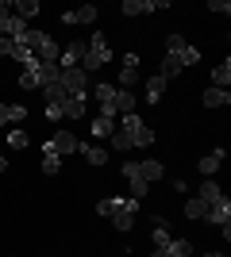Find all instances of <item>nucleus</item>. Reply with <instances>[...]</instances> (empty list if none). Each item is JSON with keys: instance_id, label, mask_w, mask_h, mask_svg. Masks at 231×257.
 Segmentation results:
<instances>
[{"instance_id": "nucleus-1", "label": "nucleus", "mask_w": 231, "mask_h": 257, "mask_svg": "<svg viewBox=\"0 0 231 257\" xmlns=\"http://www.w3.org/2000/svg\"><path fill=\"white\" fill-rule=\"evenodd\" d=\"M97 215L112 219V226H116V230H131L135 215H139V200H123V196L100 200V204H97Z\"/></svg>"}, {"instance_id": "nucleus-2", "label": "nucleus", "mask_w": 231, "mask_h": 257, "mask_svg": "<svg viewBox=\"0 0 231 257\" xmlns=\"http://www.w3.org/2000/svg\"><path fill=\"white\" fill-rule=\"evenodd\" d=\"M112 62V46H108V39L104 35H93V39H85V58H81V69L85 73H97L100 65H108Z\"/></svg>"}, {"instance_id": "nucleus-3", "label": "nucleus", "mask_w": 231, "mask_h": 257, "mask_svg": "<svg viewBox=\"0 0 231 257\" xmlns=\"http://www.w3.org/2000/svg\"><path fill=\"white\" fill-rule=\"evenodd\" d=\"M58 85L66 88V96H89V73L77 65V69H62Z\"/></svg>"}, {"instance_id": "nucleus-4", "label": "nucleus", "mask_w": 231, "mask_h": 257, "mask_svg": "<svg viewBox=\"0 0 231 257\" xmlns=\"http://www.w3.org/2000/svg\"><path fill=\"white\" fill-rule=\"evenodd\" d=\"M43 146H46L50 154H58V158H69V154H77L81 139H77V135H69V131H54V135H50Z\"/></svg>"}, {"instance_id": "nucleus-5", "label": "nucleus", "mask_w": 231, "mask_h": 257, "mask_svg": "<svg viewBox=\"0 0 231 257\" xmlns=\"http://www.w3.org/2000/svg\"><path fill=\"white\" fill-rule=\"evenodd\" d=\"M27 31H31V27L12 16V4L0 0V39H20V35H27Z\"/></svg>"}, {"instance_id": "nucleus-6", "label": "nucleus", "mask_w": 231, "mask_h": 257, "mask_svg": "<svg viewBox=\"0 0 231 257\" xmlns=\"http://www.w3.org/2000/svg\"><path fill=\"white\" fill-rule=\"evenodd\" d=\"M212 226H220L223 230V238H231V200L223 196V200H216V204L208 207V215H204Z\"/></svg>"}, {"instance_id": "nucleus-7", "label": "nucleus", "mask_w": 231, "mask_h": 257, "mask_svg": "<svg viewBox=\"0 0 231 257\" xmlns=\"http://www.w3.org/2000/svg\"><path fill=\"white\" fill-rule=\"evenodd\" d=\"M93 96H97V104H100V115L116 119V107H112V100H116V85H104V81H97V85H93Z\"/></svg>"}, {"instance_id": "nucleus-8", "label": "nucleus", "mask_w": 231, "mask_h": 257, "mask_svg": "<svg viewBox=\"0 0 231 257\" xmlns=\"http://www.w3.org/2000/svg\"><path fill=\"white\" fill-rule=\"evenodd\" d=\"M170 0H123V16H146V12H166Z\"/></svg>"}, {"instance_id": "nucleus-9", "label": "nucleus", "mask_w": 231, "mask_h": 257, "mask_svg": "<svg viewBox=\"0 0 231 257\" xmlns=\"http://www.w3.org/2000/svg\"><path fill=\"white\" fill-rule=\"evenodd\" d=\"M27 73L35 77V85H39V88H46V85H54L58 77H62V69H58V62H39L35 69H27Z\"/></svg>"}, {"instance_id": "nucleus-10", "label": "nucleus", "mask_w": 231, "mask_h": 257, "mask_svg": "<svg viewBox=\"0 0 231 257\" xmlns=\"http://www.w3.org/2000/svg\"><path fill=\"white\" fill-rule=\"evenodd\" d=\"M220 165H223V146H216L212 154H204V158H200L197 169H200V177H204V181H212V173L220 169Z\"/></svg>"}, {"instance_id": "nucleus-11", "label": "nucleus", "mask_w": 231, "mask_h": 257, "mask_svg": "<svg viewBox=\"0 0 231 257\" xmlns=\"http://www.w3.org/2000/svg\"><path fill=\"white\" fill-rule=\"evenodd\" d=\"M77 154H81L89 165H104V161H108V150H104V146H97V142H81V146H77Z\"/></svg>"}, {"instance_id": "nucleus-12", "label": "nucleus", "mask_w": 231, "mask_h": 257, "mask_svg": "<svg viewBox=\"0 0 231 257\" xmlns=\"http://www.w3.org/2000/svg\"><path fill=\"white\" fill-rule=\"evenodd\" d=\"M162 169H166L162 161H135V177H139V181H146V184L158 181V177H162Z\"/></svg>"}, {"instance_id": "nucleus-13", "label": "nucleus", "mask_w": 231, "mask_h": 257, "mask_svg": "<svg viewBox=\"0 0 231 257\" xmlns=\"http://www.w3.org/2000/svg\"><path fill=\"white\" fill-rule=\"evenodd\" d=\"M200 104H204V107H227L231 104V92H227V88H204V96H200Z\"/></svg>"}, {"instance_id": "nucleus-14", "label": "nucleus", "mask_w": 231, "mask_h": 257, "mask_svg": "<svg viewBox=\"0 0 231 257\" xmlns=\"http://www.w3.org/2000/svg\"><path fill=\"white\" fill-rule=\"evenodd\" d=\"M112 131H116V119H108V115H97L93 119V127H89V135H93V139H112Z\"/></svg>"}, {"instance_id": "nucleus-15", "label": "nucleus", "mask_w": 231, "mask_h": 257, "mask_svg": "<svg viewBox=\"0 0 231 257\" xmlns=\"http://www.w3.org/2000/svg\"><path fill=\"white\" fill-rule=\"evenodd\" d=\"M197 200H200V204H216V200H223V188H220V184H216V181H204V184H200V188H197Z\"/></svg>"}, {"instance_id": "nucleus-16", "label": "nucleus", "mask_w": 231, "mask_h": 257, "mask_svg": "<svg viewBox=\"0 0 231 257\" xmlns=\"http://www.w3.org/2000/svg\"><path fill=\"white\" fill-rule=\"evenodd\" d=\"M12 12H16V20L31 23L35 16H39V0H16V4H12Z\"/></svg>"}, {"instance_id": "nucleus-17", "label": "nucleus", "mask_w": 231, "mask_h": 257, "mask_svg": "<svg viewBox=\"0 0 231 257\" xmlns=\"http://www.w3.org/2000/svg\"><path fill=\"white\" fill-rule=\"evenodd\" d=\"M112 107H116V111H123V115H127V111H135V92H131V88H116Z\"/></svg>"}, {"instance_id": "nucleus-18", "label": "nucleus", "mask_w": 231, "mask_h": 257, "mask_svg": "<svg viewBox=\"0 0 231 257\" xmlns=\"http://www.w3.org/2000/svg\"><path fill=\"white\" fill-rule=\"evenodd\" d=\"M162 92H166V81L158 73L146 81V104H162Z\"/></svg>"}, {"instance_id": "nucleus-19", "label": "nucleus", "mask_w": 231, "mask_h": 257, "mask_svg": "<svg viewBox=\"0 0 231 257\" xmlns=\"http://www.w3.org/2000/svg\"><path fill=\"white\" fill-rule=\"evenodd\" d=\"M227 81H231V62L223 58V62L212 69V88H227Z\"/></svg>"}, {"instance_id": "nucleus-20", "label": "nucleus", "mask_w": 231, "mask_h": 257, "mask_svg": "<svg viewBox=\"0 0 231 257\" xmlns=\"http://www.w3.org/2000/svg\"><path fill=\"white\" fill-rule=\"evenodd\" d=\"M62 115L81 119V115H85V96H66V104H62Z\"/></svg>"}, {"instance_id": "nucleus-21", "label": "nucleus", "mask_w": 231, "mask_h": 257, "mask_svg": "<svg viewBox=\"0 0 231 257\" xmlns=\"http://www.w3.org/2000/svg\"><path fill=\"white\" fill-rule=\"evenodd\" d=\"M8 146L12 150H27V146H31V135H27L23 127H12L8 131Z\"/></svg>"}, {"instance_id": "nucleus-22", "label": "nucleus", "mask_w": 231, "mask_h": 257, "mask_svg": "<svg viewBox=\"0 0 231 257\" xmlns=\"http://www.w3.org/2000/svg\"><path fill=\"white\" fill-rule=\"evenodd\" d=\"M170 238H174V234H170V223H166V219H154V246L166 249V246H170Z\"/></svg>"}, {"instance_id": "nucleus-23", "label": "nucleus", "mask_w": 231, "mask_h": 257, "mask_svg": "<svg viewBox=\"0 0 231 257\" xmlns=\"http://www.w3.org/2000/svg\"><path fill=\"white\" fill-rule=\"evenodd\" d=\"M177 73H181V62H177L174 54H166V62H162V69H158V77H162L166 85H170V81H174Z\"/></svg>"}, {"instance_id": "nucleus-24", "label": "nucleus", "mask_w": 231, "mask_h": 257, "mask_svg": "<svg viewBox=\"0 0 231 257\" xmlns=\"http://www.w3.org/2000/svg\"><path fill=\"white\" fill-rule=\"evenodd\" d=\"M43 96H46V104L62 107V104H66V88H62V85L54 81V85H46V88H43Z\"/></svg>"}, {"instance_id": "nucleus-25", "label": "nucleus", "mask_w": 231, "mask_h": 257, "mask_svg": "<svg viewBox=\"0 0 231 257\" xmlns=\"http://www.w3.org/2000/svg\"><path fill=\"white\" fill-rule=\"evenodd\" d=\"M174 58L181 62V69H185V65H197V62H200V50H197V46H189V43H185L181 50L174 54Z\"/></svg>"}, {"instance_id": "nucleus-26", "label": "nucleus", "mask_w": 231, "mask_h": 257, "mask_svg": "<svg viewBox=\"0 0 231 257\" xmlns=\"http://www.w3.org/2000/svg\"><path fill=\"white\" fill-rule=\"evenodd\" d=\"M166 253H170V257H189V253H193V242H185V238H170Z\"/></svg>"}, {"instance_id": "nucleus-27", "label": "nucleus", "mask_w": 231, "mask_h": 257, "mask_svg": "<svg viewBox=\"0 0 231 257\" xmlns=\"http://www.w3.org/2000/svg\"><path fill=\"white\" fill-rule=\"evenodd\" d=\"M143 127H146L143 119L135 115V111H127V115H123V127H120V131H127V135H131V142H135V135H139V131H143Z\"/></svg>"}, {"instance_id": "nucleus-28", "label": "nucleus", "mask_w": 231, "mask_h": 257, "mask_svg": "<svg viewBox=\"0 0 231 257\" xmlns=\"http://www.w3.org/2000/svg\"><path fill=\"white\" fill-rule=\"evenodd\" d=\"M204 215H208V204H200L197 196H193V200H189V204H185V219H189V223H193V219H204Z\"/></svg>"}, {"instance_id": "nucleus-29", "label": "nucleus", "mask_w": 231, "mask_h": 257, "mask_svg": "<svg viewBox=\"0 0 231 257\" xmlns=\"http://www.w3.org/2000/svg\"><path fill=\"white\" fill-rule=\"evenodd\" d=\"M58 169H62V158H58V154H50V150L43 146V173H46V177H54Z\"/></svg>"}, {"instance_id": "nucleus-30", "label": "nucleus", "mask_w": 231, "mask_h": 257, "mask_svg": "<svg viewBox=\"0 0 231 257\" xmlns=\"http://www.w3.org/2000/svg\"><path fill=\"white\" fill-rule=\"evenodd\" d=\"M73 23H97V4H81L73 12Z\"/></svg>"}, {"instance_id": "nucleus-31", "label": "nucleus", "mask_w": 231, "mask_h": 257, "mask_svg": "<svg viewBox=\"0 0 231 257\" xmlns=\"http://www.w3.org/2000/svg\"><path fill=\"white\" fill-rule=\"evenodd\" d=\"M135 142H131V135L127 131H112V150H131Z\"/></svg>"}, {"instance_id": "nucleus-32", "label": "nucleus", "mask_w": 231, "mask_h": 257, "mask_svg": "<svg viewBox=\"0 0 231 257\" xmlns=\"http://www.w3.org/2000/svg\"><path fill=\"white\" fill-rule=\"evenodd\" d=\"M23 119H27V107H23V104H8V123H16V127H20Z\"/></svg>"}, {"instance_id": "nucleus-33", "label": "nucleus", "mask_w": 231, "mask_h": 257, "mask_svg": "<svg viewBox=\"0 0 231 257\" xmlns=\"http://www.w3.org/2000/svg\"><path fill=\"white\" fill-rule=\"evenodd\" d=\"M150 142H154V131L150 127H143L139 135H135V146H150Z\"/></svg>"}, {"instance_id": "nucleus-34", "label": "nucleus", "mask_w": 231, "mask_h": 257, "mask_svg": "<svg viewBox=\"0 0 231 257\" xmlns=\"http://www.w3.org/2000/svg\"><path fill=\"white\" fill-rule=\"evenodd\" d=\"M123 69H127V73H135V69H139V54H123Z\"/></svg>"}, {"instance_id": "nucleus-35", "label": "nucleus", "mask_w": 231, "mask_h": 257, "mask_svg": "<svg viewBox=\"0 0 231 257\" xmlns=\"http://www.w3.org/2000/svg\"><path fill=\"white\" fill-rule=\"evenodd\" d=\"M208 12H220V16H227L231 4H227V0H208Z\"/></svg>"}, {"instance_id": "nucleus-36", "label": "nucleus", "mask_w": 231, "mask_h": 257, "mask_svg": "<svg viewBox=\"0 0 231 257\" xmlns=\"http://www.w3.org/2000/svg\"><path fill=\"white\" fill-rule=\"evenodd\" d=\"M135 77H139V73H127V69H123V73H120V85H116V88H131Z\"/></svg>"}, {"instance_id": "nucleus-37", "label": "nucleus", "mask_w": 231, "mask_h": 257, "mask_svg": "<svg viewBox=\"0 0 231 257\" xmlns=\"http://www.w3.org/2000/svg\"><path fill=\"white\" fill-rule=\"evenodd\" d=\"M46 119H54V123H58V119H62V107H54V104H46Z\"/></svg>"}, {"instance_id": "nucleus-38", "label": "nucleus", "mask_w": 231, "mask_h": 257, "mask_svg": "<svg viewBox=\"0 0 231 257\" xmlns=\"http://www.w3.org/2000/svg\"><path fill=\"white\" fill-rule=\"evenodd\" d=\"M20 85H23V88H39V85H35V77L27 73V69H23V77H20Z\"/></svg>"}, {"instance_id": "nucleus-39", "label": "nucleus", "mask_w": 231, "mask_h": 257, "mask_svg": "<svg viewBox=\"0 0 231 257\" xmlns=\"http://www.w3.org/2000/svg\"><path fill=\"white\" fill-rule=\"evenodd\" d=\"M0 54H4V58H12V39H0Z\"/></svg>"}, {"instance_id": "nucleus-40", "label": "nucleus", "mask_w": 231, "mask_h": 257, "mask_svg": "<svg viewBox=\"0 0 231 257\" xmlns=\"http://www.w3.org/2000/svg\"><path fill=\"white\" fill-rule=\"evenodd\" d=\"M0 123H8V104L0 100Z\"/></svg>"}, {"instance_id": "nucleus-41", "label": "nucleus", "mask_w": 231, "mask_h": 257, "mask_svg": "<svg viewBox=\"0 0 231 257\" xmlns=\"http://www.w3.org/2000/svg\"><path fill=\"white\" fill-rule=\"evenodd\" d=\"M4 169H8V158H4V154H0V173H4Z\"/></svg>"}, {"instance_id": "nucleus-42", "label": "nucleus", "mask_w": 231, "mask_h": 257, "mask_svg": "<svg viewBox=\"0 0 231 257\" xmlns=\"http://www.w3.org/2000/svg\"><path fill=\"white\" fill-rule=\"evenodd\" d=\"M150 257H170V253H166V249H154V253Z\"/></svg>"}, {"instance_id": "nucleus-43", "label": "nucleus", "mask_w": 231, "mask_h": 257, "mask_svg": "<svg viewBox=\"0 0 231 257\" xmlns=\"http://www.w3.org/2000/svg\"><path fill=\"white\" fill-rule=\"evenodd\" d=\"M204 257H223V253H204Z\"/></svg>"}]
</instances>
